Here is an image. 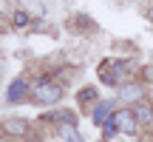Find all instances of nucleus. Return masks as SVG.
Listing matches in <instances>:
<instances>
[{
	"label": "nucleus",
	"mask_w": 153,
	"mask_h": 142,
	"mask_svg": "<svg viewBox=\"0 0 153 142\" xmlns=\"http://www.w3.org/2000/svg\"><path fill=\"white\" fill-rule=\"evenodd\" d=\"M114 111H116V102H114V99H99V102L94 105V114H91L94 125H105V122L114 117Z\"/></svg>",
	"instance_id": "nucleus-3"
},
{
	"label": "nucleus",
	"mask_w": 153,
	"mask_h": 142,
	"mask_svg": "<svg viewBox=\"0 0 153 142\" xmlns=\"http://www.w3.org/2000/svg\"><path fill=\"white\" fill-rule=\"evenodd\" d=\"M60 120V122H65V125H76V114H71V111H57V114H45V120Z\"/></svg>",
	"instance_id": "nucleus-8"
},
{
	"label": "nucleus",
	"mask_w": 153,
	"mask_h": 142,
	"mask_svg": "<svg viewBox=\"0 0 153 142\" xmlns=\"http://www.w3.org/2000/svg\"><path fill=\"white\" fill-rule=\"evenodd\" d=\"M111 120H114V125L119 128V131H125V134H133V131H136V125H139L136 114H133V111H128V108H116Z\"/></svg>",
	"instance_id": "nucleus-2"
},
{
	"label": "nucleus",
	"mask_w": 153,
	"mask_h": 142,
	"mask_svg": "<svg viewBox=\"0 0 153 142\" xmlns=\"http://www.w3.org/2000/svg\"><path fill=\"white\" fill-rule=\"evenodd\" d=\"M133 114H136L139 122H153V105L145 102V99H139V102L133 105Z\"/></svg>",
	"instance_id": "nucleus-7"
},
{
	"label": "nucleus",
	"mask_w": 153,
	"mask_h": 142,
	"mask_svg": "<svg viewBox=\"0 0 153 142\" xmlns=\"http://www.w3.org/2000/svg\"><path fill=\"white\" fill-rule=\"evenodd\" d=\"M79 99H82V102H88V99H97V88H82Z\"/></svg>",
	"instance_id": "nucleus-10"
},
{
	"label": "nucleus",
	"mask_w": 153,
	"mask_h": 142,
	"mask_svg": "<svg viewBox=\"0 0 153 142\" xmlns=\"http://www.w3.org/2000/svg\"><path fill=\"white\" fill-rule=\"evenodd\" d=\"M102 131H105V137H116V131H119V128L114 125V120H108V122L102 125Z\"/></svg>",
	"instance_id": "nucleus-11"
},
{
	"label": "nucleus",
	"mask_w": 153,
	"mask_h": 142,
	"mask_svg": "<svg viewBox=\"0 0 153 142\" xmlns=\"http://www.w3.org/2000/svg\"><path fill=\"white\" fill-rule=\"evenodd\" d=\"M62 142H82V137H79V131L71 125V128H65V131H62Z\"/></svg>",
	"instance_id": "nucleus-9"
},
{
	"label": "nucleus",
	"mask_w": 153,
	"mask_h": 142,
	"mask_svg": "<svg viewBox=\"0 0 153 142\" xmlns=\"http://www.w3.org/2000/svg\"><path fill=\"white\" fill-rule=\"evenodd\" d=\"M34 99H37L40 105H54L62 99V88L54 85V82H40L37 88H34Z\"/></svg>",
	"instance_id": "nucleus-1"
},
{
	"label": "nucleus",
	"mask_w": 153,
	"mask_h": 142,
	"mask_svg": "<svg viewBox=\"0 0 153 142\" xmlns=\"http://www.w3.org/2000/svg\"><path fill=\"white\" fill-rule=\"evenodd\" d=\"M0 17H3V14H0Z\"/></svg>",
	"instance_id": "nucleus-14"
},
{
	"label": "nucleus",
	"mask_w": 153,
	"mask_h": 142,
	"mask_svg": "<svg viewBox=\"0 0 153 142\" xmlns=\"http://www.w3.org/2000/svg\"><path fill=\"white\" fill-rule=\"evenodd\" d=\"M119 97L125 99V102H133V105H136L139 99H142V88L133 85V82H128V85H122V88H119Z\"/></svg>",
	"instance_id": "nucleus-6"
},
{
	"label": "nucleus",
	"mask_w": 153,
	"mask_h": 142,
	"mask_svg": "<svg viewBox=\"0 0 153 142\" xmlns=\"http://www.w3.org/2000/svg\"><path fill=\"white\" fill-rule=\"evenodd\" d=\"M26 23H28V14L17 11V14H14V26H26Z\"/></svg>",
	"instance_id": "nucleus-12"
},
{
	"label": "nucleus",
	"mask_w": 153,
	"mask_h": 142,
	"mask_svg": "<svg viewBox=\"0 0 153 142\" xmlns=\"http://www.w3.org/2000/svg\"><path fill=\"white\" fill-rule=\"evenodd\" d=\"M148 74H150V80H153V66H150V71H148Z\"/></svg>",
	"instance_id": "nucleus-13"
},
{
	"label": "nucleus",
	"mask_w": 153,
	"mask_h": 142,
	"mask_svg": "<svg viewBox=\"0 0 153 142\" xmlns=\"http://www.w3.org/2000/svg\"><path fill=\"white\" fill-rule=\"evenodd\" d=\"M3 131L9 134V137H26L28 125H26V120H17V117H9V120H3Z\"/></svg>",
	"instance_id": "nucleus-5"
},
{
	"label": "nucleus",
	"mask_w": 153,
	"mask_h": 142,
	"mask_svg": "<svg viewBox=\"0 0 153 142\" xmlns=\"http://www.w3.org/2000/svg\"><path fill=\"white\" fill-rule=\"evenodd\" d=\"M26 94H28V82L23 80V77H17L14 82L9 85V94H6V102L9 105H17V102H23L26 99Z\"/></svg>",
	"instance_id": "nucleus-4"
}]
</instances>
